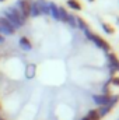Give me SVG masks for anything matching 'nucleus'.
I'll return each instance as SVG.
<instances>
[{
	"mask_svg": "<svg viewBox=\"0 0 119 120\" xmlns=\"http://www.w3.org/2000/svg\"><path fill=\"white\" fill-rule=\"evenodd\" d=\"M3 17L8 20V22L11 24V27H13L14 30L23 27V25L27 22V18H24V17L21 15V13L18 11L17 7H8L7 10H4Z\"/></svg>",
	"mask_w": 119,
	"mask_h": 120,
	"instance_id": "obj_1",
	"label": "nucleus"
},
{
	"mask_svg": "<svg viewBox=\"0 0 119 120\" xmlns=\"http://www.w3.org/2000/svg\"><path fill=\"white\" fill-rule=\"evenodd\" d=\"M86 35H87V38H88L91 42H94L98 48H101L102 50H105V52H109L111 50V45L105 41V39H102L101 36H98L97 34H92V32H90V31H86Z\"/></svg>",
	"mask_w": 119,
	"mask_h": 120,
	"instance_id": "obj_2",
	"label": "nucleus"
},
{
	"mask_svg": "<svg viewBox=\"0 0 119 120\" xmlns=\"http://www.w3.org/2000/svg\"><path fill=\"white\" fill-rule=\"evenodd\" d=\"M14 32L16 30L11 27V24L8 22V20L7 18H4V17H0V35H7V36H11V35H14Z\"/></svg>",
	"mask_w": 119,
	"mask_h": 120,
	"instance_id": "obj_3",
	"label": "nucleus"
},
{
	"mask_svg": "<svg viewBox=\"0 0 119 120\" xmlns=\"http://www.w3.org/2000/svg\"><path fill=\"white\" fill-rule=\"evenodd\" d=\"M17 8L21 13L24 18H28L31 15V1L30 0H18L17 1Z\"/></svg>",
	"mask_w": 119,
	"mask_h": 120,
	"instance_id": "obj_4",
	"label": "nucleus"
},
{
	"mask_svg": "<svg viewBox=\"0 0 119 120\" xmlns=\"http://www.w3.org/2000/svg\"><path fill=\"white\" fill-rule=\"evenodd\" d=\"M94 98V102L97 103V105H99V106H107L108 103H109V101H111V95H104V94H101V95H94L92 96Z\"/></svg>",
	"mask_w": 119,
	"mask_h": 120,
	"instance_id": "obj_5",
	"label": "nucleus"
},
{
	"mask_svg": "<svg viewBox=\"0 0 119 120\" xmlns=\"http://www.w3.org/2000/svg\"><path fill=\"white\" fill-rule=\"evenodd\" d=\"M108 60L111 67L114 68V71H119V59L115 53H108Z\"/></svg>",
	"mask_w": 119,
	"mask_h": 120,
	"instance_id": "obj_6",
	"label": "nucleus"
},
{
	"mask_svg": "<svg viewBox=\"0 0 119 120\" xmlns=\"http://www.w3.org/2000/svg\"><path fill=\"white\" fill-rule=\"evenodd\" d=\"M36 6L41 14H49V3H46L45 0H36Z\"/></svg>",
	"mask_w": 119,
	"mask_h": 120,
	"instance_id": "obj_7",
	"label": "nucleus"
},
{
	"mask_svg": "<svg viewBox=\"0 0 119 120\" xmlns=\"http://www.w3.org/2000/svg\"><path fill=\"white\" fill-rule=\"evenodd\" d=\"M49 14H52L55 20H59V8L55 3H49Z\"/></svg>",
	"mask_w": 119,
	"mask_h": 120,
	"instance_id": "obj_8",
	"label": "nucleus"
},
{
	"mask_svg": "<svg viewBox=\"0 0 119 120\" xmlns=\"http://www.w3.org/2000/svg\"><path fill=\"white\" fill-rule=\"evenodd\" d=\"M20 46H21L24 50H30L31 48H32L31 42L28 41V38H25V36H23V38L20 39Z\"/></svg>",
	"mask_w": 119,
	"mask_h": 120,
	"instance_id": "obj_9",
	"label": "nucleus"
},
{
	"mask_svg": "<svg viewBox=\"0 0 119 120\" xmlns=\"http://www.w3.org/2000/svg\"><path fill=\"white\" fill-rule=\"evenodd\" d=\"M67 6L73 10H77V11L81 10V3L79 0H67Z\"/></svg>",
	"mask_w": 119,
	"mask_h": 120,
	"instance_id": "obj_10",
	"label": "nucleus"
},
{
	"mask_svg": "<svg viewBox=\"0 0 119 120\" xmlns=\"http://www.w3.org/2000/svg\"><path fill=\"white\" fill-rule=\"evenodd\" d=\"M58 8H59V21H64V22H67L69 13L66 11V8H63V7H58Z\"/></svg>",
	"mask_w": 119,
	"mask_h": 120,
	"instance_id": "obj_11",
	"label": "nucleus"
},
{
	"mask_svg": "<svg viewBox=\"0 0 119 120\" xmlns=\"http://www.w3.org/2000/svg\"><path fill=\"white\" fill-rule=\"evenodd\" d=\"M31 15H32V17L41 15V11H39V8H38V6H36V1H31Z\"/></svg>",
	"mask_w": 119,
	"mask_h": 120,
	"instance_id": "obj_12",
	"label": "nucleus"
},
{
	"mask_svg": "<svg viewBox=\"0 0 119 120\" xmlns=\"http://www.w3.org/2000/svg\"><path fill=\"white\" fill-rule=\"evenodd\" d=\"M76 21H77V27H79L80 30H83L84 32H86V31H88V25H87V22H86L83 18H79V17H77V18H76Z\"/></svg>",
	"mask_w": 119,
	"mask_h": 120,
	"instance_id": "obj_13",
	"label": "nucleus"
},
{
	"mask_svg": "<svg viewBox=\"0 0 119 120\" xmlns=\"http://www.w3.org/2000/svg\"><path fill=\"white\" fill-rule=\"evenodd\" d=\"M35 64H30L28 67H27V71H25V75L28 77V78H32L34 75H35Z\"/></svg>",
	"mask_w": 119,
	"mask_h": 120,
	"instance_id": "obj_14",
	"label": "nucleus"
},
{
	"mask_svg": "<svg viewBox=\"0 0 119 120\" xmlns=\"http://www.w3.org/2000/svg\"><path fill=\"white\" fill-rule=\"evenodd\" d=\"M87 116H88L91 120H99L101 119V116L98 115V110H97V109H95V110H90V113Z\"/></svg>",
	"mask_w": 119,
	"mask_h": 120,
	"instance_id": "obj_15",
	"label": "nucleus"
},
{
	"mask_svg": "<svg viewBox=\"0 0 119 120\" xmlns=\"http://www.w3.org/2000/svg\"><path fill=\"white\" fill-rule=\"evenodd\" d=\"M109 110H111L109 108H107V106H101V108L98 109V115H99L101 117H104L105 115H108V113H109Z\"/></svg>",
	"mask_w": 119,
	"mask_h": 120,
	"instance_id": "obj_16",
	"label": "nucleus"
},
{
	"mask_svg": "<svg viewBox=\"0 0 119 120\" xmlns=\"http://www.w3.org/2000/svg\"><path fill=\"white\" fill-rule=\"evenodd\" d=\"M76 18L77 17H74V15H70L69 14V18H67V22L71 25V27H77V21H76Z\"/></svg>",
	"mask_w": 119,
	"mask_h": 120,
	"instance_id": "obj_17",
	"label": "nucleus"
},
{
	"mask_svg": "<svg viewBox=\"0 0 119 120\" xmlns=\"http://www.w3.org/2000/svg\"><path fill=\"white\" fill-rule=\"evenodd\" d=\"M102 28L105 30L107 34H114V27H111V25L107 24V22H102Z\"/></svg>",
	"mask_w": 119,
	"mask_h": 120,
	"instance_id": "obj_18",
	"label": "nucleus"
},
{
	"mask_svg": "<svg viewBox=\"0 0 119 120\" xmlns=\"http://www.w3.org/2000/svg\"><path fill=\"white\" fill-rule=\"evenodd\" d=\"M111 82H112L114 85L119 87V77H112V78H111Z\"/></svg>",
	"mask_w": 119,
	"mask_h": 120,
	"instance_id": "obj_19",
	"label": "nucleus"
},
{
	"mask_svg": "<svg viewBox=\"0 0 119 120\" xmlns=\"http://www.w3.org/2000/svg\"><path fill=\"white\" fill-rule=\"evenodd\" d=\"M1 43H4V36H3V35H0V45H1Z\"/></svg>",
	"mask_w": 119,
	"mask_h": 120,
	"instance_id": "obj_20",
	"label": "nucleus"
},
{
	"mask_svg": "<svg viewBox=\"0 0 119 120\" xmlns=\"http://www.w3.org/2000/svg\"><path fill=\"white\" fill-rule=\"evenodd\" d=\"M81 120H91V119H90L88 116H86V117H83V119H81Z\"/></svg>",
	"mask_w": 119,
	"mask_h": 120,
	"instance_id": "obj_21",
	"label": "nucleus"
},
{
	"mask_svg": "<svg viewBox=\"0 0 119 120\" xmlns=\"http://www.w3.org/2000/svg\"><path fill=\"white\" fill-rule=\"evenodd\" d=\"M0 1H4V0H0Z\"/></svg>",
	"mask_w": 119,
	"mask_h": 120,
	"instance_id": "obj_22",
	"label": "nucleus"
},
{
	"mask_svg": "<svg viewBox=\"0 0 119 120\" xmlns=\"http://www.w3.org/2000/svg\"><path fill=\"white\" fill-rule=\"evenodd\" d=\"M90 1H94V0H90Z\"/></svg>",
	"mask_w": 119,
	"mask_h": 120,
	"instance_id": "obj_23",
	"label": "nucleus"
},
{
	"mask_svg": "<svg viewBox=\"0 0 119 120\" xmlns=\"http://www.w3.org/2000/svg\"><path fill=\"white\" fill-rule=\"evenodd\" d=\"M0 120H3V119H0Z\"/></svg>",
	"mask_w": 119,
	"mask_h": 120,
	"instance_id": "obj_24",
	"label": "nucleus"
},
{
	"mask_svg": "<svg viewBox=\"0 0 119 120\" xmlns=\"http://www.w3.org/2000/svg\"><path fill=\"white\" fill-rule=\"evenodd\" d=\"M118 21H119V20H118Z\"/></svg>",
	"mask_w": 119,
	"mask_h": 120,
	"instance_id": "obj_25",
	"label": "nucleus"
}]
</instances>
